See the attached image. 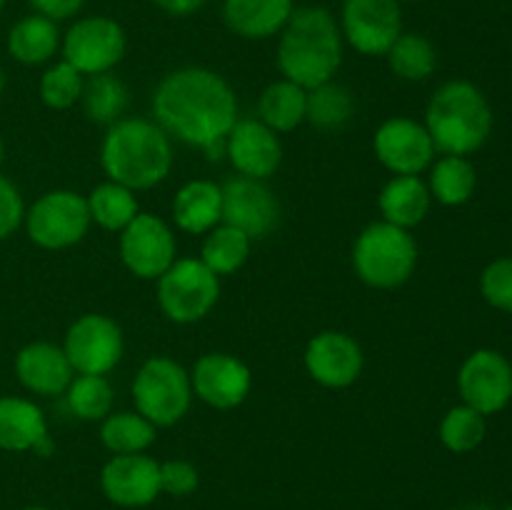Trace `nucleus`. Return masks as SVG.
<instances>
[{
  "mask_svg": "<svg viewBox=\"0 0 512 510\" xmlns=\"http://www.w3.org/2000/svg\"><path fill=\"white\" fill-rule=\"evenodd\" d=\"M198 483V470L188 460H168V463H160V493L185 498V495L198 490Z\"/></svg>",
  "mask_w": 512,
  "mask_h": 510,
  "instance_id": "obj_38",
  "label": "nucleus"
},
{
  "mask_svg": "<svg viewBox=\"0 0 512 510\" xmlns=\"http://www.w3.org/2000/svg\"><path fill=\"white\" fill-rule=\"evenodd\" d=\"M430 203H433V195H430L428 183H423L418 175H393L383 185L378 198L385 223L405 230L423 223L425 215L430 213Z\"/></svg>",
  "mask_w": 512,
  "mask_h": 510,
  "instance_id": "obj_24",
  "label": "nucleus"
},
{
  "mask_svg": "<svg viewBox=\"0 0 512 510\" xmlns=\"http://www.w3.org/2000/svg\"><path fill=\"white\" fill-rule=\"evenodd\" d=\"M63 350L78 375H108L123 358V330L108 315L85 313L65 333Z\"/></svg>",
  "mask_w": 512,
  "mask_h": 510,
  "instance_id": "obj_10",
  "label": "nucleus"
},
{
  "mask_svg": "<svg viewBox=\"0 0 512 510\" xmlns=\"http://www.w3.org/2000/svg\"><path fill=\"white\" fill-rule=\"evenodd\" d=\"M253 240L243 230L233 225H215L210 233H205L203 248H200V260L213 270L215 275H233L248 263Z\"/></svg>",
  "mask_w": 512,
  "mask_h": 510,
  "instance_id": "obj_28",
  "label": "nucleus"
},
{
  "mask_svg": "<svg viewBox=\"0 0 512 510\" xmlns=\"http://www.w3.org/2000/svg\"><path fill=\"white\" fill-rule=\"evenodd\" d=\"M293 10V0H225L223 20L240 38L265 40L285 28Z\"/></svg>",
  "mask_w": 512,
  "mask_h": 510,
  "instance_id": "obj_22",
  "label": "nucleus"
},
{
  "mask_svg": "<svg viewBox=\"0 0 512 510\" xmlns=\"http://www.w3.org/2000/svg\"><path fill=\"white\" fill-rule=\"evenodd\" d=\"M83 85L85 75H80L73 65L60 60V63L50 65L40 78V100L53 110H68L75 103H80Z\"/></svg>",
  "mask_w": 512,
  "mask_h": 510,
  "instance_id": "obj_36",
  "label": "nucleus"
},
{
  "mask_svg": "<svg viewBox=\"0 0 512 510\" xmlns=\"http://www.w3.org/2000/svg\"><path fill=\"white\" fill-rule=\"evenodd\" d=\"M65 403L80 420H103L113 413V388L105 375H73L65 388Z\"/></svg>",
  "mask_w": 512,
  "mask_h": 510,
  "instance_id": "obj_34",
  "label": "nucleus"
},
{
  "mask_svg": "<svg viewBox=\"0 0 512 510\" xmlns=\"http://www.w3.org/2000/svg\"><path fill=\"white\" fill-rule=\"evenodd\" d=\"M3 88H5V75L3 70H0V95H3Z\"/></svg>",
  "mask_w": 512,
  "mask_h": 510,
  "instance_id": "obj_42",
  "label": "nucleus"
},
{
  "mask_svg": "<svg viewBox=\"0 0 512 510\" xmlns=\"http://www.w3.org/2000/svg\"><path fill=\"white\" fill-rule=\"evenodd\" d=\"M218 298L220 278L200 258H178L158 278V305L173 323H198Z\"/></svg>",
  "mask_w": 512,
  "mask_h": 510,
  "instance_id": "obj_7",
  "label": "nucleus"
},
{
  "mask_svg": "<svg viewBox=\"0 0 512 510\" xmlns=\"http://www.w3.org/2000/svg\"><path fill=\"white\" fill-rule=\"evenodd\" d=\"M30 5L35 8V13L45 15L50 20H68L78 13L85 5V0H30Z\"/></svg>",
  "mask_w": 512,
  "mask_h": 510,
  "instance_id": "obj_40",
  "label": "nucleus"
},
{
  "mask_svg": "<svg viewBox=\"0 0 512 510\" xmlns=\"http://www.w3.org/2000/svg\"><path fill=\"white\" fill-rule=\"evenodd\" d=\"M343 63V33L320 5L295 8L280 30L278 68L285 80L310 90L335 78Z\"/></svg>",
  "mask_w": 512,
  "mask_h": 510,
  "instance_id": "obj_2",
  "label": "nucleus"
},
{
  "mask_svg": "<svg viewBox=\"0 0 512 510\" xmlns=\"http://www.w3.org/2000/svg\"><path fill=\"white\" fill-rule=\"evenodd\" d=\"M193 395L215 410H233L245 403L253 388V373L230 353H205L190 370Z\"/></svg>",
  "mask_w": 512,
  "mask_h": 510,
  "instance_id": "obj_16",
  "label": "nucleus"
},
{
  "mask_svg": "<svg viewBox=\"0 0 512 510\" xmlns=\"http://www.w3.org/2000/svg\"><path fill=\"white\" fill-rule=\"evenodd\" d=\"M223 188V223L243 230L250 240H263L278 228L280 203L265 180L238 178L228 180Z\"/></svg>",
  "mask_w": 512,
  "mask_h": 510,
  "instance_id": "obj_14",
  "label": "nucleus"
},
{
  "mask_svg": "<svg viewBox=\"0 0 512 510\" xmlns=\"http://www.w3.org/2000/svg\"><path fill=\"white\" fill-rule=\"evenodd\" d=\"M508 510H512V505H510V508H508Z\"/></svg>",
  "mask_w": 512,
  "mask_h": 510,
  "instance_id": "obj_48",
  "label": "nucleus"
},
{
  "mask_svg": "<svg viewBox=\"0 0 512 510\" xmlns=\"http://www.w3.org/2000/svg\"><path fill=\"white\" fill-rule=\"evenodd\" d=\"M3 5H5V0H0V10H3Z\"/></svg>",
  "mask_w": 512,
  "mask_h": 510,
  "instance_id": "obj_46",
  "label": "nucleus"
},
{
  "mask_svg": "<svg viewBox=\"0 0 512 510\" xmlns=\"http://www.w3.org/2000/svg\"><path fill=\"white\" fill-rule=\"evenodd\" d=\"M373 150L393 175H420L433 165L438 153L428 128L405 115L388 118L375 130Z\"/></svg>",
  "mask_w": 512,
  "mask_h": 510,
  "instance_id": "obj_13",
  "label": "nucleus"
},
{
  "mask_svg": "<svg viewBox=\"0 0 512 510\" xmlns=\"http://www.w3.org/2000/svg\"><path fill=\"white\" fill-rule=\"evenodd\" d=\"M458 390L478 413H500L512 400V365L498 350H475L460 368Z\"/></svg>",
  "mask_w": 512,
  "mask_h": 510,
  "instance_id": "obj_15",
  "label": "nucleus"
},
{
  "mask_svg": "<svg viewBox=\"0 0 512 510\" xmlns=\"http://www.w3.org/2000/svg\"><path fill=\"white\" fill-rule=\"evenodd\" d=\"M473 510H488V508H473Z\"/></svg>",
  "mask_w": 512,
  "mask_h": 510,
  "instance_id": "obj_47",
  "label": "nucleus"
},
{
  "mask_svg": "<svg viewBox=\"0 0 512 510\" xmlns=\"http://www.w3.org/2000/svg\"><path fill=\"white\" fill-rule=\"evenodd\" d=\"M225 155L245 178L268 180L283 163V145L278 133L258 118H238L225 138Z\"/></svg>",
  "mask_w": 512,
  "mask_h": 510,
  "instance_id": "obj_19",
  "label": "nucleus"
},
{
  "mask_svg": "<svg viewBox=\"0 0 512 510\" xmlns=\"http://www.w3.org/2000/svg\"><path fill=\"white\" fill-rule=\"evenodd\" d=\"M100 165L113 183L133 193L163 183L173 170V143L158 123L145 118H120L108 125L100 145Z\"/></svg>",
  "mask_w": 512,
  "mask_h": 510,
  "instance_id": "obj_3",
  "label": "nucleus"
},
{
  "mask_svg": "<svg viewBox=\"0 0 512 510\" xmlns=\"http://www.w3.org/2000/svg\"><path fill=\"white\" fill-rule=\"evenodd\" d=\"M385 58H388L390 70L398 78L410 80V83L428 80L438 65L433 43L420 33H400L398 40L385 53Z\"/></svg>",
  "mask_w": 512,
  "mask_h": 510,
  "instance_id": "obj_33",
  "label": "nucleus"
},
{
  "mask_svg": "<svg viewBox=\"0 0 512 510\" xmlns=\"http://www.w3.org/2000/svg\"><path fill=\"white\" fill-rule=\"evenodd\" d=\"M173 220L183 233L205 235L223 223V188L213 180H190L175 193Z\"/></svg>",
  "mask_w": 512,
  "mask_h": 510,
  "instance_id": "obj_23",
  "label": "nucleus"
},
{
  "mask_svg": "<svg viewBox=\"0 0 512 510\" xmlns=\"http://www.w3.org/2000/svg\"><path fill=\"white\" fill-rule=\"evenodd\" d=\"M120 260L140 280H158L178 255V243L163 218L138 213L125 230H120Z\"/></svg>",
  "mask_w": 512,
  "mask_h": 510,
  "instance_id": "obj_11",
  "label": "nucleus"
},
{
  "mask_svg": "<svg viewBox=\"0 0 512 510\" xmlns=\"http://www.w3.org/2000/svg\"><path fill=\"white\" fill-rule=\"evenodd\" d=\"M475 185H478V175H475L473 163L463 155H443L430 170V195L450 208L468 203L475 193Z\"/></svg>",
  "mask_w": 512,
  "mask_h": 510,
  "instance_id": "obj_30",
  "label": "nucleus"
},
{
  "mask_svg": "<svg viewBox=\"0 0 512 510\" xmlns=\"http://www.w3.org/2000/svg\"><path fill=\"white\" fill-rule=\"evenodd\" d=\"M418 265V245L410 230L393 223H370L353 245L355 275L365 285L393 290L408 283Z\"/></svg>",
  "mask_w": 512,
  "mask_h": 510,
  "instance_id": "obj_5",
  "label": "nucleus"
},
{
  "mask_svg": "<svg viewBox=\"0 0 512 510\" xmlns=\"http://www.w3.org/2000/svg\"><path fill=\"white\" fill-rule=\"evenodd\" d=\"M485 415L470 405H455L440 423V440L453 453H470L485 440Z\"/></svg>",
  "mask_w": 512,
  "mask_h": 510,
  "instance_id": "obj_35",
  "label": "nucleus"
},
{
  "mask_svg": "<svg viewBox=\"0 0 512 510\" xmlns=\"http://www.w3.org/2000/svg\"><path fill=\"white\" fill-rule=\"evenodd\" d=\"M15 375L25 390L53 398V395L65 393L75 370L60 345L38 340V343H28L15 355Z\"/></svg>",
  "mask_w": 512,
  "mask_h": 510,
  "instance_id": "obj_20",
  "label": "nucleus"
},
{
  "mask_svg": "<svg viewBox=\"0 0 512 510\" xmlns=\"http://www.w3.org/2000/svg\"><path fill=\"white\" fill-rule=\"evenodd\" d=\"M100 440L113 455L145 453L155 443V425L138 410L110 413L100 420Z\"/></svg>",
  "mask_w": 512,
  "mask_h": 510,
  "instance_id": "obj_31",
  "label": "nucleus"
},
{
  "mask_svg": "<svg viewBox=\"0 0 512 510\" xmlns=\"http://www.w3.org/2000/svg\"><path fill=\"white\" fill-rule=\"evenodd\" d=\"M133 403L155 428H170L188 415L193 403L190 373L168 355H153L133 380Z\"/></svg>",
  "mask_w": 512,
  "mask_h": 510,
  "instance_id": "obj_6",
  "label": "nucleus"
},
{
  "mask_svg": "<svg viewBox=\"0 0 512 510\" xmlns=\"http://www.w3.org/2000/svg\"><path fill=\"white\" fill-rule=\"evenodd\" d=\"M130 93L125 88L123 80L113 73H100L85 78L83 95H80V103H83L85 115L88 120L98 125H113L123 118L125 108H128Z\"/></svg>",
  "mask_w": 512,
  "mask_h": 510,
  "instance_id": "obj_29",
  "label": "nucleus"
},
{
  "mask_svg": "<svg viewBox=\"0 0 512 510\" xmlns=\"http://www.w3.org/2000/svg\"><path fill=\"white\" fill-rule=\"evenodd\" d=\"M305 108H308V90L285 78L275 80L260 93L258 120L273 133H290L305 123Z\"/></svg>",
  "mask_w": 512,
  "mask_h": 510,
  "instance_id": "obj_26",
  "label": "nucleus"
},
{
  "mask_svg": "<svg viewBox=\"0 0 512 510\" xmlns=\"http://www.w3.org/2000/svg\"><path fill=\"white\" fill-rule=\"evenodd\" d=\"M128 38L118 20L108 15H90L75 20L63 38V60L80 75L110 73L123 60Z\"/></svg>",
  "mask_w": 512,
  "mask_h": 510,
  "instance_id": "obj_9",
  "label": "nucleus"
},
{
  "mask_svg": "<svg viewBox=\"0 0 512 510\" xmlns=\"http://www.w3.org/2000/svg\"><path fill=\"white\" fill-rule=\"evenodd\" d=\"M340 33L360 55H385L403 33L398 0H345Z\"/></svg>",
  "mask_w": 512,
  "mask_h": 510,
  "instance_id": "obj_12",
  "label": "nucleus"
},
{
  "mask_svg": "<svg viewBox=\"0 0 512 510\" xmlns=\"http://www.w3.org/2000/svg\"><path fill=\"white\" fill-rule=\"evenodd\" d=\"M153 115L170 140L205 150L223 143L238 123V98L215 70L180 68L155 88Z\"/></svg>",
  "mask_w": 512,
  "mask_h": 510,
  "instance_id": "obj_1",
  "label": "nucleus"
},
{
  "mask_svg": "<svg viewBox=\"0 0 512 510\" xmlns=\"http://www.w3.org/2000/svg\"><path fill=\"white\" fill-rule=\"evenodd\" d=\"M363 348L343 330H323L305 348V370L323 388H350L363 373Z\"/></svg>",
  "mask_w": 512,
  "mask_h": 510,
  "instance_id": "obj_17",
  "label": "nucleus"
},
{
  "mask_svg": "<svg viewBox=\"0 0 512 510\" xmlns=\"http://www.w3.org/2000/svg\"><path fill=\"white\" fill-rule=\"evenodd\" d=\"M20 510H48V508H40V505H30V508H20Z\"/></svg>",
  "mask_w": 512,
  "mask_h": 510,
  "instance_id": "obj_43",
  "label": "nucleus"
},
{
  "mask_svg": "<svg viewBox=\"0 0 512 510\" xmlns=\"http://www.w3.org/2000/svg\"><path fill=\"white\" fill-rule=\"evenodd\" d=\"M25 230L38 248H73L88 235L90 210L85 195L75 190H48L25 213Z\"/></svg>",
  "mask_w": 512,
  "mask_h": 510,
  "instance_id": "obj_8",
  "label": "nucleus"
},
{
  "mask_svg": "<svg viewBox=\"0 0 512 510\" xmlns=\"http://www.w3.org/2000/svg\"><path fill=\"white\" fill-rule=\"evenodd\" d=\"M423 125L438 153L465 158L488 140L493 130V110L473 83L450 80L430 98Z\"/></svg>",
  "mask_w": 512,
  "mask_h": 510,
  "instance_id": "obj_4",
  "label": "nucleus"
},
{
  "mask_svg": "<svg viewBox=\"0 0 512 510\" xmlns=\"http://www.w3.org/2000/svg\"><path fill=\"white\" fill-rule=\"evenodd\" d=\"M355 100L345 85L328 80L308 90V108H305V123L315 125L318 130H338L353 118Z\"/></svg>",
  "mask_w": 512,
  "mask_h": 510,
  "instance_id": "obj_32",
  "label": "nucleus"
},
{
  "mask_svg": "<svg viewBox=\"0 0 512 510\" xmlns=\"http://www.w3.org/2000/svg\"><path fill=\"white\" fill-rule=\"evenodd\" d=\"M88 210L90 220L95 225H100L103 230H110V233H120L130 225V220L140 213L138 198L130 188L125 185L113 183V180H105V183L95 185L88 195Z\"/></svg>",
  "mask_w": 512,
  "mask_h": 510,
  "instance_id": "obj_27",
  "label": "nucleus"
},
{
  "mask_svg": "<svg viewBox=\"0 0 512 510\" xmlns=\"http://www.w3.org/2000/svg\"><path fill=\"white\" fill-rule=\"evenodd\" d=\"M3 155H5V148H3V140H0V163H3Z\"/></svg>",
  "mask_w": 512,
  "mask_h": 510,
  "instance_id": "obj_44",
  "label": "nucleus"
},
{
  "mask_svg": "<svg viewBox=\"0 0 512 510\" xmlns=\"http://www.w3.org/2000/svg\"><path fill=\"white\" fill-rule=\"evenodd\" d=\"M0 450L8 453L33 450L43 458L53 453L45 415L33 400L15 398V395L0 398Z\"/></svg>",
  "mask_w": 512,
  "mask_h": 510,
  "instance_id": "obj_21",
  "label": "nucleus"
},
{
  "mask_svg": "<svg viewBox=\"0 0 512 510\" xmlns=\"http://www.w3.org/2000/svg\"><path fill=\"white\" fill-rule=\"evenodd\" d=\"M100 488L120 508H145L160 495V463L145 453L113 455L103 465Z\"/></svg>",
  "mask_w": 512,
  "mask_h": 510,
  "instance_id": "obj_18",
  "label": "nucleus"
},
{
  "mask_svg": "<svg viewBox=\"0 0 512 510\" xmlns=\"http://www.w3.org/2000/svg\"><path fill=\"white\" fill-rule=\"evenodd\" d=\"M23 220L25 205L20 190L5 175H0V240L10 238L23 225Z\"/></svg>",
  "mask_w": 512,
  "mask_h": 510,
  "instance_id": "obj_39",
  "label": "nucleus"
},
{
  "mask_svg": "<svg viewBox=\"0 0 512 510\" xmlns=\"http://www.w3.org/2000/svg\"><path fill=\"white\" fill-rule=\"evenodd\" d=\"M398 3H418V0H398Z\"/></svg>",
  "mask_w": 512,
  "mask_h": 510,
  "instance_id": "obj_45",
  "label": "nucleus"
},
{
  "mask_svg": "<svg viewBox=\"0 0 512 510\" xmlns=\"http://www.w3.org/2000/svg\"><path fill=\"white\" fill-rule=\"evenodd\" d=\"M160 10L170 15H190L205 5V0H155Z\"/></svg>",
  "mask_w": 512,
  "mask_h": 510,
  "instance_id": "obj_41",
  "label": "nucleus"
},
{
  "mask_svg": "<svg viewBox=\"0 0 512 510\" xmlns=\"http://www.w3.org/2000/svg\"><path fill=\"white\" fill-rule=\"evenodd\" d=\"M480 290L493 308L512 313V258H498L483 270Z\"/></svg>",
  "mask_w": 512,
  "mask_h": 510,
  "instance_id": "obj_37",
  "label": "nucleus"
},
{
  "mask_svg": "<svg viewBox=\"0 0 512 510\" xmlns=\"http://www.w3.org/2000/svg\"><path fill=\"white\" fill-rule=\"evenodd\" d=\"M60 30L45 15H25L10 28L8 53L23 65H43L58 53Z\"/></svg>",
  "mask_w": 512,
  "mask_h": 510,
  "instance_id": "obj_25",
  "label": "nucleus"
}]
</instances>
